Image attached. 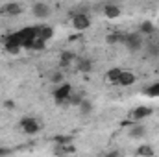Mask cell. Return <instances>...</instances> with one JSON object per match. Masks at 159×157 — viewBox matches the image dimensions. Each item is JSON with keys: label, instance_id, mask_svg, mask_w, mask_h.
I'll return each instance as SVG.
<instances>
[{"label": "cell", "instance_id": "9a60e30c", "mask_svg": "<svg viewBox=\"0 0 159 157\" xmlns=\"http://www.w3.org/2000/svg\"><path fill=\"white\" fill-rule=\"evenodd\" d=\"M44 46H46V44H44V41L39 39V37L24 44V48H28V50H35V52H41V50H44Z\"/></svg>", "mask_w": 159, "mask_h": 157}, {"label": "cell", "instance_id": "5bb4252c", "mask_svg": "<svg viewBox=\"0 0 159 157\" xmlns=\"http://www.w3.org/2000/svg\"><path fill=\"white\" fill-rule=\"evenodd\" d=\"M139 157H154L156 155V152H154V148L150 146V144H141L139 148H137V152H135Z\"/></svg>", "mask_w": 159, "mask_h": 157}, {"label": "cell", "instance_id": "ac0fdd59", "mask_svg": "<svg viewBox=\"0 0 159 157\" xmlns=\"http://www.w3.org/2000/svg\"><path fill=\"white\" fill-rule=\"evenodd\" d=\"M120 74H122V69H109L107 72H106V79L109 81V83H119V78Z\"/></svg>", "mask_w": 159, "mask_h": 157}, {"label": "cell", "instance_id": "ffe728a7", "mask_svg": "<svg viewBox=\"0 0 159 157\" xmlns=\"http://www.w3.org/2000/svg\"><path fill=\"white\" fill-rule=\"evenodd\" d=\"M144 94L150 96V98H159V81L157 83H152L144 89Z\"/></svg>", "mask_w": 159, "mask_h": 157}, {"label": "cell", "instance_id": "30bf717a", "mask_svg": "<svg viewBox=\"0 0 159 157\" xmlns=\"http://www.w3.org/2000/svg\"><path fill=\"white\" fill-rule=\"evenodd\" d=\"M135 81H137V76H135L133 72H129V70H122V74H120L119 83H117V85H122V87H129V85H133Z\"/></svg>", "mask_w": 159, "mask_h": 157}, {"label": "cell", "instance_id": "4fadbf2b", "mask_svg": "<svg viewBox=\"0 0 159 157\" xmlns=\"http://www.w3.org/2000/svg\"><path fill=\"white\" fill-rule=\"evenodd\" d=\"M54 37V28L52 26H44V24H39V39H43L44 43L48 39Z\"/></svg>", "mask_w": 159, "mask_h": 157}, {"label": "cell", "instance_id": "3957f363", "mask_svg": "<svg viewBox=\"0 0 159 157\" xmlns=\"http://www.w3.org/2000/svg\"><path fill=\"white\" fill-rule=\"evenodd\" d=\"M19 126H20V129H22L26 135H35V133H39V129H41V124L37 122V118L28 117V115L19 120Z\"/></svg>", "mask_w": 159, "mask_h": 157}, {"label": "cell", "instance_id": "7402d4cb", "mask_svg": "<svg viewBox=\"0 0 159 157\" xmlns=\"http://www.w3.org/2000/svg\"><path fill=\"white\" fill-rule=\"evenodd\" d=\"M81 102H83V94H80V92H72L70 98H69V105H76V107H80Z\"/></svg>", "mask_w": 159, "mask_h": 157}, {"label": "cell", "instance_id": "6da1fadb", "mask_svg": "<svg viewBox=\"0 0 159 157\" xmlns=\"http://www.w3.org/2000/svg\"><path fill=\"white\" fill-rule=\"evenodd\" d=\"M72 92L74 91H72L70 83H61V85H57L52 91V96H54V100H56L57 105H69V98H70Z\"/></svg>", "mask_w": 159, "mask_h": 157}, {"label": "cell", "instance_id": "484cf974", "mask_svg": "<svg viewBox=\"0 0 159 157\" xmlns=\"http://www.w3.org/2000/svg\"><path fill=\"white\" fill-rule=\"evenodd\" d=\"M9 154H11L9 148H0V157H6V155H9Z\"/></svg>", "mask_w": 159, "mask_h": 157}, {"label": "cell", "instance_id": "7c38bea8", "mask_svg": "<svg viewBox=\"0 0 159 157\" xmlns=\"http://www.w3.org/2000/svg\"><path fill=\"white\" fill-rule=\"evenodd\" d=\"M154 32H156V26H154L152 20H143L139 24V34L141 35H152Z\"/></svg>", "mask_w": 159, "mask_h": 157}, {"label": "cell", "instance_id": "d4e9b609", "mask_svg": "<svg viewBox=\"0 0 159 157\" xmlns=\"http://www.w3.org/2000/svg\"><path fill=\"white\" fill-rule=\"evenodd\" d=\"M4 107H6V109H15V102H13V100H6V102H4Z\"/></svg>", "mask_w": 159, "mask_h": 157}, {"label": "cell", "instance_id": "83f0119b", "mask_svg": "<svg viewBox=\"0 0 159 157\" xmlns=\"http://www.w3.org/2000/svg\"><path fill=\"white\" fill-rule=\"evenodd\" d=\"M157 44H159V41H157Z\"/></svg>", "mask_w": 159, "mask_h": 157}, {"label": "cell", "instance_id": "52a82bcc", "mask_svg": "<svg viewBox=\"0 0 159 157\" xmlns=\"http://www.w3.org/2000/svg\"><path fill=\"white\" fill-rule=\"evenodd\" d=\"M22 11H24L22 4H17V2H7V4L2 7V13H4L6 17H17V15H20Z\"/></svg>", "mask_w": 159, "mask_h": 157}, {"label": "cell", "instance_id": "9c48e42d", "mask_svg": "<svg viewBox=\"0 0 159 157\" xmlns=\"http://www.w3.org/2000/svg\"><path fill=\"white\" fill-rule=\"evenodd\" d=\"M76 57H78V56H76L74 52H70V50H65V52H61V54H59V65L67 69V67H70V65L76 61Z\"/></svg>", "mask_w": 159, "mask_h": 157}, {"label": "cell", "instance_id": "e0dca14e", "mask_svg": "<svg viewBox=\"0 0 159 157\" xmlns=\"http://www.w3.org/2000/svg\"><path fill=\"white\" fill-rule=\"evenodd\" d=\"M54 144L56 146H72V137L70 135H56Z\"/></svg>", "mask_w": 159, "mask_h": 157}, {"label": "cell", "instance_id": "44dd1931", "mask_svg": "<svg viewBox=\"0 0 159 157\" xmlns=\"http://www.w3.org/2000/svg\"><path fill=\"white\" fill-rule=\"evenodd\" d=\"M80 113H81V115H91V113H93V104L83 98V102L80 104Z\"/></svg>", "mask_w": 159, "mask_h": 157}, {"label": "cell", "instance_id": "4316f807", "mask_svg": "<svg viewBox=\"0 0 159 157\" xmlns=\"http://www.w3.org/2000/svg\"><path fill=\"white\" fill-rule=\"evenodd\" d=\"M106 157H119V152H111V154H107Z\"/></svg>", "mask_w": 159, "mask_h": 157}, {"label": "cell", "instance_id": "cb8c5ba5", "mask_svg": "<svg viewBox=\"0 0 159 157\" xmlns=\"http://www.w3.org/2000/svg\"><path fill=\"white\" fill-rule=\"evenodd\" d=\"M122 37H124V34H111V35H107V43L109 44H119V43H122Z\"/></svg>", "mask_w": 159, "mask_h": 157}, {"label": "cell", "instance_id": "ba28073f", "mask_svg": "<svg viewBox=\"0 0 159 157\" xmlns=\"http://www.w3.org/2000/svg\"><path fill=\"white\" fill-rule=\"evenodd\" d=\"M76 67H78L80 72L89 74V72L94 69V63H93V59H89V57H76Z\"/></svg>", "mask_w": 159, "mask_h": 157}, {"label": "cell", "instance_id": "8992f818", "mask_svg": "<svg viewBox=\"0 0 159 157\" xmlns=\"http://www.w3.org/2000/svg\"><path fill=\"white\" fill-rule=\"evenodd\" d=\"M32 13H34V17H37V19H46V17L52 13V7H50L48 4H44V2H35V4L32 6Z\"/></svg>", "mask_w": 159, "mask_h": 157}, {"label": "cell", "instance_id": "8fae6325", "mask_svg": "<svg viewBox=\"0 0 159 157\" xmlns=\"http://www.w3.org/2000/svg\"><path fill=\"white\" fill-rule=\"evenodd\" d=\"M120 13H122V9H120V6H117V4H106L104 6V15L107 19H117Z\"/></svg>", "mask_w": 159, "mask_h": 157}, {"label": "cell", "instance_id": "5b68a950", "mask_svg": "<svg viewBox=\"0 0 159 157\" xmlns=\"http://www.w3.org/2000/svg\"><path fill=\"white\" fill-rule=\"evenodd\" d=\"M72 26H74V30H78V32L87 30V28L91 26L89 15H87V13H76V15H72Z\"/></svg>", "mask_w": 159, "mask_h": 157}, {"label": "cell", "instance_id": "277c9868", "mask_svg": "<svg viewBox=\"0 0 159 157\" xmlns=\"http://www.w3.org/2000/svg\"><path fill=\"white\" fill-rule=\"evenodd\" d=\"M154 115V109L152 107H144V105H139V107H135L131 113H129V118L135 122V124H139L141 120H144V118L152 117Z\"/></svg>", "mask_w": 159, "mask_h": 157}, {"label": "cell", "instance_id": "7a4b0ae2", "mask_svg": "<svg viewBox=\"0 0 159 157\" xmlns=\"http://www.w3.org/2000/svg\"><path fill=\"white\" fill-rule=\"evenodd\" d=\"M122 44L129 52H139L141 48H144V39H143V35L139 32H129V34H124Z\"/></svg>", "mask_w": 159, "mask_h": 157}, {"label": "cell", "instance_id": "d6986e66", "mask_svg": "<svg viewBox=\"0 0 159 157\" xmlns=\"http://www.w3.org/2000/svg\"><path fill=\"white\" fill-rule=\"evenodd\" d=\"M146 56L148 57H159V44L157 43H144Z\"/></svg>", "mask_w": 159, "mask_h": 157}, {"label": "cell", "instance_id": "603a6c76", "mask_svg": "<svg viewBox=\"0 0 159 157\" xmlns=\"http://www.w3.org/2000/svg\"><path fill=\"white\" fill-rule=\"evenodd\" d=\"M50 81H52V83L61 85V83H65V76H63L59 70H56V72H52V74H50Z\"/></svg>", "mask_w": 159, "mask_h": 157}, {"label": "cell", "instance_id": "2e32d148", "mask_svg": "<svg viewBox=\"0 0 159 157\" xmlns=\"http://www.w3.org/2000/svg\"><path fill=\"white\" fill-rule=\"evenodd\" d=\"M144 133H146V128L143 124H135L129 129V137H133V139H141V137H144Z\"/></svg>", "mask_w": 159, "mask_h": 157}]
</instances>
